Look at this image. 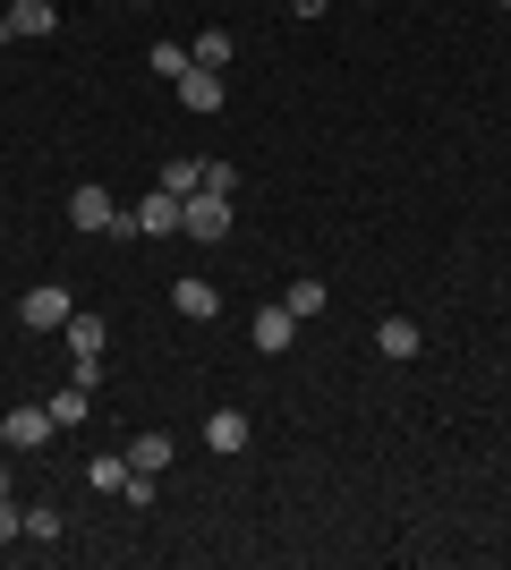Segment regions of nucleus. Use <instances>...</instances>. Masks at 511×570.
<instances>
[{
	"label": "nucleus",
	"instance_id": "1",
	"mask_svg": "<svg viewBox=\"0 0 511 570\" xmlns=\"http://www.w3.org/2000/svg\"><path fill=\"white\" fill-rule=\"evenodd\" d=\"M179 230H188L196 247H222V238H230V196H214V188H196L188 205H179Z\"/></svg>",
	"mask_w": 511,
	"mask_h": 570
},
{
	"label": "nucleus",
	"instance_id": "2",
	"mask_svg": "<svg viewBox=\"0 0 511 570\" xmlns=\"http://www.w3.org/2000/svg\"><path fill=\"white\" fill-rule=\"evenodd\" d=\"M51 434H60L51 401H35V409H9V417H0V443H9V452H43Z\"/></svg>",
	"mask_w": 511,
	"mask_h": 570
},
{
	"label": "nucleus",
	"instance_id": "3",
	"mask_svg": "<svg viewBox=\"0 0 511 570\" xmlns=\"http://www.w3.org/2000/svg\"><path fill=\"white\" fill-rule=\"evenodd\" d=\"M69 315H77V298L60 282H43V289H26V298H18V324H26V333H60Z\"/></svg>",
	"mask_w": 511,
	"mask_h": 570
},
{
	"label": "nucleus",
	"instance_id": "4",
	"mask_svg": "<svg viewBox=\"0 0 511 570\" xmlns=\"http://www.w3.org/2000/svg\"><path fill=\"white\" fill-rule=\"evenodd\" d=\"M69 222L77 230H111V222H120V196L102 188V179H86V188H69Z\"/></svg>",
	"mask_w": 511,
	"mask_h": 570
},
{
	"label": "nucleus",
	"instance_id": "5",
	"mask_svg": "<svg viewBox=\"0 0 511 570\" xmlns=\"http://www.w3.org/2000/svg\"><path fill=\"white\" fill-rule=\"evenodd\" d=\"M179 205H188V196H170V188H154L146 205H137V238H179Z\"/></svg>",
	"mask_w": 511,
	"mask_h": 570
},
{
	"label": "nucleus",
	"instance_id": "6",
	"mask_svg": "<svg viewBox=\"0 0 511 570\" xmlns=\"http://www.w3.org/2000/svg\"><path fill=\"white\" fill-rule=\"evenodd\" d=\"M170 307L188 315V324H214V315H222V289H214V282H188V273H179V282H170Z\"/></svg>",
	"mask_w": 511,
	"mask_h": 570
},
{
	"label": "nucleus",
	"instance_id": "7",
	"mask_svg": "<svg viewBox=\"0 0 511 570\" xmlns=\"http://www.w3.org/2000/svg\"><path fill=\"white\" fill-rule=\"evenodd\" d=\"M291 341H298V315L282 307V298H273V307H256V350H265V357H282Z\"/></svg>",
	"mask_w": 511,
	"mask_h": 570
},
{
	"label": "nucleus",
	"instance_id": "8",
	"mask_svg": "<svg viewBox=\"0 0 511 570\" xmlns=\"http://www.w3.org/2000/svg\"><path fill=\"white\" fill-rule=\"evenodd\" d=\"M375 350H384L392 366H401V357H417V350H426V333H417L410 315H384V324H375Z\"/></svg>",
	"mask_w": 511,
	"mask_h": 570
},
{
	"label": "nucleus",
	"instance_id": "9",
	"mask_svg": "<svg viewBox=\"0 0 511 570\" xmlns=\"http://www.w3.org/2000/svg\"><path fill=\"white\" fill-rule=\"evenodd\" d=\"M179 102H188V111H222V69H179Z\"/></svg>",
	"mask_w": 511,
	"mask_h": 570
},
{
	"label": "nucleus",
	"instance_id": "10",
	"mask_svg": "<svg viewBox=\"0 0 511 570\" xmlns=\"http://www.w3.org/2000/svg\"><path fill=\"white\" fill-rule=\"evenodd\" d=\"M60 341H69V357H102V315H69V324H60Z\"/></svg>",
	"mask_w": 511,
	"mask_h": 570
},
{
	"label": "nucleus",
	"instance_id": "11",
	"mask_svg": "<svg viewBox=\"0 0 511 570\" xmlns=\"http://www.w3.org/2000/svg\"><path fill=\"white\" fill-rule=\"evenodd\" d=\"M205 443H214V452H247V417L239 409H214V417H205Z\"/></svg>",
	"mask_w": 511,
	"mask_h": 570
},
{
	"label": "nucleus",
	"instance_id": "12",
	"mask_svg": "<svg viewBox=\"0 0 511 570\" xmlns=\"http://www.w3.org/2000/svg\"><path fill=\"white\" fill-rule=\"evenodd\" d=\"M230 51H239V43H230V26H205L188 60H196V69H230Z\"/></svg>",
	"mask_w": 511,
	"mask_h": 570
},
{
	"label": "nucleus",
	"instance_id": "13",
	"mask_svg": "<svg viewBox=\"0 0 511 570\" xmlns=\"http://www.w3.org/2000/svg\"><path fill=\"white\" fill-rule=\"evenodd\" d=\"M163 188L170 196H196V188H205V163H196V154H170V163H163Z\"/></svg>",
	"mask_w": 511,
	"mask_h": 570
},
{
	"label": "nucleus",
	"instance_id": "14",
	"mask_svg": "<svg viewBox=\"0 0 511 570\" xmlns=\"http://www.w3.org/2000/svg\"><path fill=\"white\" fill-rule=\"evenodd\" d=\"M128 469L163 476V469H170V434H137V443H128Z\"/></svg>",
	"mask_w": 511,
	"mask_h": 570
},
{
	"label": "nucleus",
	"instance_id": "15",
	"mask_svg": "<svg viewBox=\"0 0 511 570\" xmlns=\"http://www.w3.org/2000/svg\"><path fill=\"white\" fill-rule=\"evenodd\" d=\"M51 417H60V426H86V417H95V392H86V383L51 392Z\"/></svg>",
	"mask_w": 511,
	"mask_h": 570
},
{
	"label": "nucleus",
	"instance_id": "16",
	"mask_svg": "<svg viewBox=\"0 0 511 570\" xmlns=\"http://www.w3.org/2000/svg\"><path fill=\"white\" fill-rule=\"evenodd\" d=\"M9 26H18V35H51V0H9Z\"/></svg>",
	"mask_w": 511,
	"mask_h": 570
},
{
	"label": "nucleus",
	"instance_id": "17",
	"mask_svg": "<svg viewBox=\"0 0 511 570\" xmlns=\"http://www.w3.org/2000/svg\"><path fill=\"white\" fill-rule=\"evenodd\" d=\"M86 485H95V494H120V485H128V460H120V452H102L95 469H86Z\"/></svg>",
	"mask_w": 511,
	"mask_h": 570
},
{
	"label": "nucleus",
	"instance_id": "18",
	"mask_svg": "<svg viewBox=\"0 0 511 570\" xmlns=\"http://www.w3.org/2000/svg\"><path fill=\"white\" fill-rule=\"evenodd\" d=\"M282 307H291L298 324H307V315H324V282H291V289H282Z\"/></svg>",
	"mask_w": 511,
	"mask_h": 570
},
{
	"label": "nucleus",
	"instance_id": "19",
	"mask_svg": "<svg viewBox=\"0 0 511 570\" xmlns=\"http://www.w3.org/2000/svg\"><path fill=\"white\" fill-rule=\"evenodd\" d=\"M60 528H69V520H60L51 502H35V511H26V537H35V546H60Z\"/></svg>",
	"mask_w": 511,
	"mask_h": 570
},
{
	"label": "nucleus",
	"instance_id": "20",
	"mask_svg": "<svg viewBox=\"0 0 511 570\" xmlns=\"http://www.w3.org/2000/svg\"><path fill=\"white\" fill-rule=\"evenodd\" d=\"M146 69H154V77H170V86H179V69H188V51H179V43H154V51H146Z\"/></svg>",
	"mask_w": 511,
	"mask_h": 570
},
{
	"label": "nucleus",
	"instance_id": "21",
	"mask_svg": "<svg viewBox=\"0 0 511 570\" xmlns=\"http://www.w3.org/2000/svg\"><path fill=\"white\" fill-rule=\"evenodd\" d=\"M18 537H26V511H18V502H0V546H18Z\"/></svg>",
	"mask_w": 511,
	"mask_h": 570
},
{
	"label": "nucleus",
	"instance_id": "22",
	"mask_svg": "<svg viewBox=\"0 0 511 570\" xmlns=\"http://www.w3.org/2000/svg\"><path fill=\"white\" fill-rule=\"evenodd\" d=\"M291 9H298V18H324V9H333V0H291Z\"/></svg>",
	"mask_w": 511,
	"mask_h": 570
},
{
	"label": "nucleus",
	"instance_id": "23",
	"mask_svg": "<svg viewBox=\"0 0 511 570\" xmlns=\"http://www.w3.org/2000/svg\"><path fill=\"white\" fill-rule=\"evenodd\" d=\"M9 485H18V476H9V460H0V502H9Z\"/></svg>",
	"mask_w": 511,
	"mask_h": 570
},
{
	"label": "nucleus",
	"instance_id": "24",
	"mask_svg": "<svg viewBox=\"0 0 511 570\" xmlns=\"http://www.w3.org/2000/svg\"><path fill=\"white\" fill-rule=\"evenodd\" d=\"M9 35H18V26H9V9H0V43H9Z\"/></svg>",
	"mask_w": 511,
	"mask_h": 570
},
{
	"label": "nucleus",
	"instance_id": "25",
	"mask_svg": "<svg viewBox=\"0 0 511 570\" xmlns=\"http://www.w3.org/2000/svg\"><path fill=\"white\" fill-rule=\"evenodd\" d=\"M128 9H154V0H128Z\"/></svg>",
	"mask_w": 511,
	"mask_h": 570
},
{
	"label": "nucleus",
	"instance_id": "26",
	"mask_svg": "<svg viewBox=\"0 0 511 570\" xmlns=\"http://www.w3.org/2000/svg\"><path fill=\"white\" fill-rule=\"evenodd\" d=\"M0 238H9V222H0Z\"/></svg>",
	"mask_w": 511,
	"mask_h": 570
},
{
	"label": "nucleus",
	"instance_id": "27",
	"mask_svg": "<svg viewBox=\"0 0 511 570\" xmlns=\"http://www.w3.org/2000/svg\"><path fill=\"white\" fill-rule=\"evenodd\" d=\"M503 9H511V0H503Z\"/></svg>",
	"mask_w": 511,
	"mask_h": 570
}]
</instances>
